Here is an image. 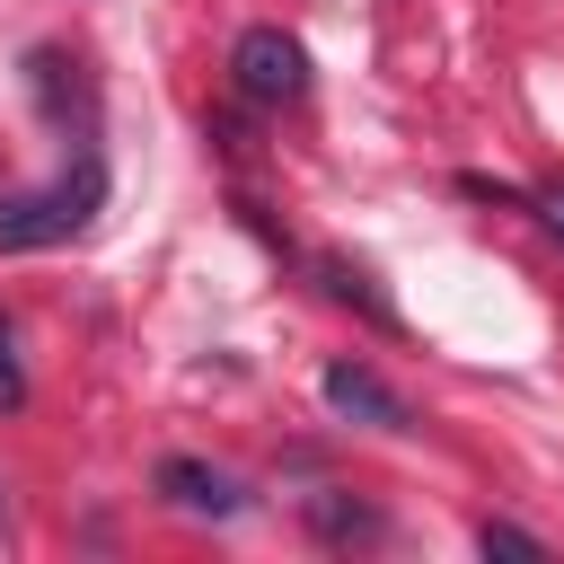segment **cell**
I'll list each match as a JSON object with an SVG mask.
<instances>
[{"instance_id": "obj_1", "label": "cell", "mask_w": 564, "mask_h": 564, "mask_svg": "<svg viewBox=\"0 0 564 564\" xmlns=\"http://www.w3.org/2000/svg\"><path fill=\"white\" fill-rule=\"evenodd\" d=\"M106 203V159L79 150V167H62L44 194H18L0 203V247H53V238H79Z\"/></svg>"}, {"instance_id": "obj_2", "label": "cell", "mask_w": 564, "mask_h": 564, "mask_svg": "<svg viewBox=\"0 0 564 564\" xmlns=\"http://www.w3.org/2000/svg\"><path fill=\"white\" fill-rule=\"evenodd\" d=\"M229 79H238L247 106H291V97L308 88V53H300V35H282V26H247V35L229 44Z\"/></svg>"}, {"instance_id": "obj_3", "label": "cell", "mask_w": 564, "mask_h": 564, "mask_svg": "<svg viewBox=\"0 0 564 564\" xmlns=\"http://www.w3.org/2000/svg\"><path fill=\"white\" fill-rule=\"evenodd\" d=\"M317 397L335 405V414H352V423H370V432H405V397L379 379V370H361V361H326V379H317Z\"/></svg>"}, {"instance_id": "obj_4", "label": "cell", "mask_w": 564, "mask_h": 564, "mask_svg": "<svg viewBox=\"0 0 564 564\" xmlns=\"http://www.w3.org/2000/svg\"><path fill=\"white\" fill-rule=\"evenodd\" d=\"M159 494H167L176 511H194V520H229V511H238V485H229L220 467H203V458H167V467H159Z\"/></svg>"}, {"instance_id": "obj_5", "label": "cell", "mask_w": 564, "mask_h": 564, "mask_svg": "<svg viewBox=\"0 0 564 564\" xmlns=\"http://www.w3.org/2000/svg\"><path fill=\"white\" fill-rule=\"evenodd\" d=\"M476 546H485V555H529V564L546 555V546H538L529 529H511V520H485V529H476Z\"/></svg>"}, {"instance_id": "obj_6", "label": "cell", "mask_w": 564, "mask_h": 564, "mask_svg": "<svg viewBox=\"0 0 564 564\" xmlns=\"http://www.w3.org/2000/svg\"><path fill=\"white\" fill-rule=\"evenodd\" d=\"M317 529H326V538H370L379 520H370V511H344V502H317Z\"/></svg>"}, {"instance_id": "obj_7", "label": "cell", "mask_w": 564, "mask_h": 564, "mask_svg": "<svg viewBox=\"0 0 564 564\" xmlns=\"http://www.w3.org/2000/svg\"><path fill=\"white\" fill-rule=\"evenodd\" d=\"M529 212H538V220H546V229H555V238H564V176H546V185H538V194H529Z\"/></svg>"}, {"instance_id": "obj_8", "label": "cell", "mask_w": 564, "mask_h": 564, "mask_svg": "<svg viewBox=\"0 0 564 564\" xmlns=\"http://www.w3.org/2000/svg\"><path fill=\"white\" fill-rule=\"evenodd\" d=\"M0 397H18V361H9V326H0Z\"/></svg>"}]
</instances>
